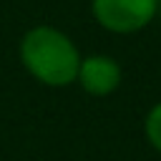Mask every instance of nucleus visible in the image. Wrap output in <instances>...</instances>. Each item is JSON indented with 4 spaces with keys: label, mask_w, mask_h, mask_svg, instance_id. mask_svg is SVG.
Segmentation results:
<instances>
[{
    "label": "nucleus",
    "mask_w": 161,
    "mask_h": 161,
    "mask_svg": "<svg viewBox=\"0 0 161 161\" xmlns=\"http://www.w3.org/2000/svg\"><path fill=\"white\" fill-rule=\"evenodd\" d=\"M20 63L43 86L63 88L75 83L80 68V50L68 33L53 25H33L20 38Z\"/></svg>",
    "instance_id": "f257e3e1"
},
{
    "label": "nucleus",
    "mask_w": 161,
    "mask_h": 161,
    "mask_svg": "<svg viewBox=\"0 0 161 161\" xmlns=\"http://www.w3.org/2000/svg\"><path fill=\"white\" fill-rule=\"evenodd\" d=\"M158 0H91L93 20L116 35H131L153 23Z\"/></svg>",
    "instance_id": "f03ea898"
},
{
    "label": "nucleus",
    "mask_w": 161,
    "mask_h": 161,
    "mask_svg": "<svg viewBox=\"0 0 161 161\" xmlns=\"http://www.w3.org/2000/svg\"><path fill=\"white\" fill-rule=\"evenodd\" d=\"M121 80H123V70H121L116 58L103 55V53H93V55L80 58V68H78L75 83L88 96H96V98L111 96L121 86Z\"/></svg>",
    "instance_id": "7ed1b4c3"
},
{
    "label": "nucleus",
    "mask_w": 161,
    "mask_h": 161,
    "mask_svg": "<svg viewBox=\"0 0 161 161\" xmlns=\"http://www.w3.org/2000/svg\"><path fill=\"white\" fill-rule=\"evenodd\" d=\"M143 136L151 143V148L161 153V101L148 108V113L143 118Z\"/></svg>",
    "instance_id": "20e7f679"
}]
</instances>
